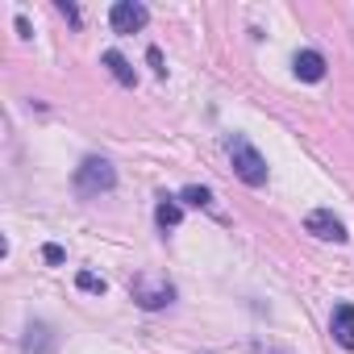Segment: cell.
Listing matches in <instances>:
<instances>
[{
	"label": "cell",
	"instance_id": "7c38bea8",
	"mask_svg": "<svg viewBox=\"0 0 354 354\" xmlns=\"http://www.w3.org/2000/svg\"><path fill=\"white\" fill-rule=\"evenodd\" d=\"M75 288H80V292H92V296H104L109 283H104L100 275H92V271H80V275H75Z\"/></svg>",
	"mask_w": 354,
	"mask_h": 354
},
{
	"label": "cell",
	"instance_id": "3957f363",
	"mask_svg": "<svg viewBox=\"0 0 354 354\" xmlns=\"http://www.w3.org/2000/svg\"><path fill=\"white\" fill-rule=\"evenodd\" d=\"M129 296H133V304L146 308V313L175 304V288H171L167 279H158V275H133V279H129Z\"/></svg>",
	"mask_w": 354,
	"mask_h": 354
},
{
	"label": "cell",
	"instance_id": "5b68a950",
	"mask_svg": "<svg viewBox=\"0 0 354 354\" xmlns=\"http://www.w3.org/2000/svg\"><path fill=\"white\" fill-rule=\"evenodd\" d=\"M304 234H313V238H321V242H346L350 234H346V225H342V217H333V209H313L308 217H304Z\"/></svg>",
	"mask_w": 354,
	"mask_h": 354
},
{
	"label": "cell",
	"instance_id": "4fadbf2b",
	"mask_svg": "<svg viewBox=\"0 0 354 354\" xmlns=\"http://www.w3.org/2000/svg\"><path fill=\"white\" fill-rule=\"evenodd\" d=\"M42 259H46V263H63V259H67V250H63L59 242H46V246H42Z\"/></svg>",
	"mask_w": 354,
	"mask_h": 354
},
{
	"label": "cell",
	"instance_id": "9a60e30c",
	"mask_svg": "<svg viewBox=\"0 0 354 354\" xmlns=\"http://www.w3.org/2000/svg\"><path fill=\"white\" fill-rule=\"evenodd\" d=\"M146 59H150V67H154V71H158V75H167V67H162V55H158V50H154V46H150V50H146Z\"/></svg>",
	"mask_w": 354,
	"mask_h": 354
},
{
	"label": "cell",
	"instance_id": "277c9868",
	"mask_svg": "<svg viewBox=\"0 0 354 354\" xmlns=\"http://www.w3.org/2000/svg\"><path fill=\"white\" fill-rule=\"evenodd\" d=\"M146 21H150V13H146V5H138V0H117L109 9L113 34H138V30H146Z\"/></svg>",
	"mask_w": 354,
	"mask_h": 354
},
{
	"label": "cell",
	"instance_id": "6da1fadb",
	"mask_svg": "<svg viewBox=\"0 0 354 354\" xmlns=\"http://www.w3.org/2000/svg\"><path fill=\"white\" fill-rule=\"evenodd\" d=\"M225 154H230L234 175H238L242 184H250V188H263L267 184V158L254 150V142L246 133H230L225 138Z\"/></svg>",
	"mask_w": 354,
	"mask_h": 354
},
{
	"label": "cell",
	"instance_id": "9c48e42d",
	"mask_svg": "<svg viewBox=\"0 0 354 354\" xmlns=\"http://www.w3.org/2000/svg\"><path fill=\"white\" fill-rule=\"evenodd\" d=\"M104 67H109V75H113L121 88H133V84H138V75H133V67H129V59H125L121 50H104Z\"/></svg>",
	"mask_w": 354,
	"mask_h": 354
},
{
	"label": "cell",
	"instance_id": "8992f818",
	"mask_svg": "<svg viewBox=\"0 0 354 354\" xmlns=\"http://www.w3.org/2000/svg\"><path fill=\"white\" fill-rule=\"evenodd\" d=\"M329 333H333V342H337L342 350H354V304H350V300L333 304V317H329Z\"/></svg>",
	"mask_w": 354,
	"mask_h": 354
},
{
	"label": "cell",
	"instance_id": "52a82bcc",
	"mask_svg": "<svg viewBox=\"0 0 354 354\" xmlns=\"http://www.w3.org/2000/svg\"><path fill=\"white\" fill-rule=\"evenodd\" d=\"M292 71H296V80H304V84H321V80H325V55H321V50H296Z\"/></svg>",
	"mask_w": 354,
	"mask_h": 354
},
{
	"label": "cell",
	"instance_id": "8fae6325",
	"mask_svg": "<svg viewBox=\"0 0 354 354\" xmlns=\"http://www.w3.org/2000/svg\"><path fill=\"white\" fill-rule=\"evenodd\" d=\"M180 201H184V205H192V209H209V213L217 209V205H213V192H209V188H201V184H188V188L180 192Z\"/></svg>",
	"mask_w": 354,
	"mask_h": 354
},
{
	"label": "cell",
	"instance_id": "ba28073f",
	"mask_svg": "<svg viewBox=\"0 0 354 354\" xmlns=\"http://www.w3.org/2000/svg\"><path fill=\"white\" fill-rule=\"evenodd\" d=\"M21 350L26 354H50L55 350V333L46 321H30L26 325V337H21Z\"/></svg>",
	"mask_w": 354,
	"mask_h": 354
},
{
	"label": "cell",
	"instance_id": "5bb4252c",
	"mask_svg": "<svg viewBox=\"0 0 354 354\" xmlns=\"http://www.w3.org/2000/svg\"><path fill=\"white\" fill-rule=\"evenodd\" d=\"M59 13H63V17H67L71 26H80V9H75V5H67V0H59Z\"/></svg>",
	"mask_w": 354,
	"mask_h": 354
},
{
	"label": "cell",
	"instance_id": "30bf717a",
	"mask_svg": "<svg viewBox=\"0 0 354 354\" xmlns=\"http://www.w3.org/2000/svg\"><path fill=\"white\" fill-rule=\"evenodd\" d=\"M154 221H158V230H175V225L184 221V209H180V201H171V196H158Z\"/></svg>",
	"mask_w": 354,
	"mask_h": 354
},
{
	"label": "cell",
	"instance_id": "7a4b0ae2",
	"mask_svg": "<svg viewBox=\"0 0 354 354\" xmlns=\"http://www.w3.org/2000/svg\"><path fill=\"white\" fill-rule=\"evenodd\" d=\"M71 184H75V192H80V196H100V192H113V188H117V171H113V162H109V158L88 154V158L75 167Z\"/></svg>",
	"mask_w": 354,
	"mask_h": 354
}]
</instances>
